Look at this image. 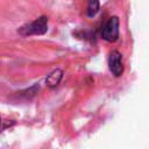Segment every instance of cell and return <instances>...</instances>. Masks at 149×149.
I'll return each mask as SVG.
<instances>
[{
    "label": "cell",
    "instance_id": "cell-1",
    "mask_svg": "<svg viewBox=\"0 0 149 149\" xmlns=\"http://www.w3.org/2000/svg\"><path fill=\"white\" fill-rule=\"evenodd\" d=\"M48 30V17L40 16L36 20L21 26L17 29V33L21 36H30V35H43Z\"/></svg>",
    "mask_w": 149,
    "mask_h": 149
},
{
    "label": "cell",
    "instance_id": "cell-2",
    "mask_svg": "<svg viewBox=\"0 0 149 149\" xmlns=\"http://www.w3.org/2000/svg\"><path fill=\"white\" fill-rule=\"evenodd\" d=\"M101 37L107 42H115L119 37V19L111 16L101 28Z\"/></svg>",
    "mask_w": 149,
    "mask_h": 149
},
{
    "label": "cell",
    "instance_id": "cell-3",
    "mask_svg": "<svg viewBox=\"0 0 149 149\" xmlns=\"http://www.w3.org/2000/svg\"><path fill=\"white\" fill-rule=\"evenodd\" d=\"M108 68H109V71L112 72V74L114 77L122 76V73H123V63H122V55L119 51L113 50V51L109 52Z\"/></svg>",
    "mask_w": 149,
    "mask_h": 149
},
{
    "label": "cell",
    "instance_id": "cell-4",
    "mask_svg": "<svg viewBox=\"0 0 149 149\" xmlns=\"http://www.w3.org/2000/svg\"><path fill=\"white\" fill-rule=\"evenodd\" d=\"M62 78H63V71L61 69H56L48 74V77L45 78V84H47V86L54 88L59 85Z\"/></svg>",
    "mask_w": 149,
    "mask_h": 149
},
{
    "label": "cell",
    "instance_id": "cell-5",
    "mask_svg": "<svg viewBox=\"0 0 149 149\" xmlns=\"http://www.w3.org/2000/svg\"><path fill=\"white\" fill-rule=\"evenodd\" d=\"M99 8H100V5H99V1L98 0H88L87 9H86L87 16H90V17L95 16L97 13L99 12Z\"/></svg>",
    "mask_w": 149,
    "mask_h": 149
},
{
    "label": "cell",
    "instance_id": "cell-6",
    "mask_svg": "<svg viewBox=\"0 0 149 149\" xmlns=\"http://www.w3.org/2000/svg\"><path fill=\"white\" fill-rule=\"evenodd\" d=\"M1 123H2V120H1V118H0V129H1Z\"/></svg>",
    "mask_w": 149,
    "mask_h": 149
}]
</instances>
